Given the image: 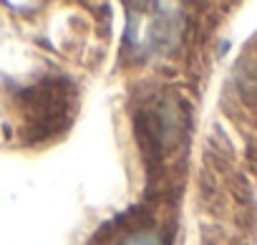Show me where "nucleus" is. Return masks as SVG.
Here are the masks:
<instances>
[{"mask_svg":"<svg viewBox=\"0 0 257 245\" xmlns=\"http://www.w3.org/2000/svg\"><path fill=\"white\" fill-rule=\"evenodd\" d=\"M142 13L128 16L126 28V46L134 51L137 58L162 56L179 46L184 16L177 6H149L152 13H147V6H139Z\"/></svg>","mask_w":257,"mask_h":245,"instance_id":"obj_1","label":"nucleus"},{"mask_svg":"<svg viewBox=\"0 0 257 245\" xmlns=\"http://www.w3.org/2000/svg\"><path fill=\"white\" fill-rule=\"evenodd\" d=\"M184 132H187V114L182 109V101L177 99L169 96L157 99L149 106H144V111L139 114V134L154 149V154L174 149L184 137Z\"/></svg>","mask_w":257,"mask_h":245,"instance_id":"obj_2","label":"nucleus"},{"mask_svg":"<svg viewBox=\"0 0 257 245\" xmlns=\"http://www.w3.org/2000/svg\"><path fill=\"white\" fill-rule=\"evenodd\" d=\"M113 245H167V242L154 227H137V230L123 232Z\"/></svg>","mask_w":257,"mask_h":245,"instance_id":"obj_3","label":"nucleus"}]
</instances>
